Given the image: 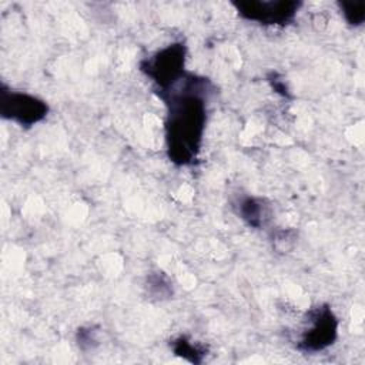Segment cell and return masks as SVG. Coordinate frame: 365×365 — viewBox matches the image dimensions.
I'll return each instance as SVG.
<instances>
[{
    "mask_svg": "<svg viewBox=\"0 0 365 365\" xmlns=\"http://www.w3.org/2000/svg\"><path fill=\"white\" fill-rule=\"evenodd\" d=\"M48 104L37 96L7 88H0V115L21 127H33L48 114Z\"/></svg>",
    "mask_w": 365,
    "mask_h": 365,
    "instance_id": "obj_4",
    "label": "cell"
},
{
    "mask_svg": "<svg viewBox=\"0 0 365 365\" xmlns=\"http://www.w3.org/2000/svg\"><path fill=\"white\" fill-rule=\"evenodd\" d=\"M77 345L81 351H90L97 345V331L91 327L80 328L76 335Z\"/></svg>",
    "mask_w": 365,
    "mask_h": 365,
    "instance_id": "obj_11",
    "label": "cell"
},
{
    "mask_svg": "<svg viewBox=\"0 0 365 365\" xmlns=\"http://www.w3.org/2000/svg\"><path fill=\"white\" fill-rule=\"evenodd\" d=\"M297 240V232L294 230H281L274 234V248L279 252H288L292 250Z\"/></svg>",
    "mask_w": 365,
    "mask_h": 365,
    "instance_id": "obj_10",
    "label": "cell"
},
{
    "mask_svg": "<svg viewBox=\"0 0 365 365\" xmlns=\"http://www.w3.org/2000/svg\"><path fill=\"white\" fill-rule=\"evenodd\" d=\"M173 352L192 364H201L207 355V348L188 339L187 336H178L170 342Z\"/></svg>",
    "mask_w": 365,
    "mask_h": 365,
    "instance_id": "obj_7",
    "label": "cell"
},
{
    "mask_svg": "<svg viewBox=\"0 0 365 365\" xmlns=\"http://www.w3.org/2000/svg\"><path fill=\"white\" fill-rule=\"evenodd\" d=\"M345 21L354 27H358L365 20V3L339 1L338 3Z\"/></svg>",
    "mask_w": 365,
    "mask_h": 365,
    "instance_id": "obj_9",
    "label": "cell"
},
{
    "mask_svg": "<svg viewBox=\"0 0 365 365\" xmlns=\"http://www.w3.org/2000/svg\"><path fill=\"white\" fill-rule=\"evenodd\" d=\"M145 289H147V295L155 301L168 299L173 295L171 279L161 271L150 272L147 275Z\"/></svg>",
    "mask_w": 365,
    "mask_h": 365,
    "instance_id": "obj_8",
    "label": "cell"
},
{
    "mask_svg": "<svg viewBox=\"0 0 365 365\" xmlns=\"http://www.w3.org/2000/svg\"><path fill=\"white\" fill-rule=\"evenodd\" d=\"M238 16L247 21H254L261 26H287L294 21L302 3L295 0H250L232 3Z\"/></svg>",
    "mask_w": 365,
    "mask_h": 365,
    "instance_id": "obj_5",
    "label": "cell"
},
{
    "mask_svg": "<svg viewBox=\"0 0 365 365\" xmlns=\"http://www.w3.org/2000/svg\"><path fill=\"white\" fill-rule=\"evenodd\" d=\"M268 81L272 84V88H274L277 93H279V94H282V96H288V90H287L285 83L281 81V80H278L275 74H274V77L269 78Z\"/></svg>",
    "mask_w": 365,
    "mask_h": 365,
    "instance_id": "obj_12",
    "label": "cell"
},
{
    "mask_svg": "<svg viewBox=\"0 0 365 365\" xmlns=\"http://www.w3.org/2000/svg\"><path fill=\"white\" fill-rule=\"evenodd\" d=\"M185 58L187 47L184 43L177 41L144 58L140 63V70L155 83L158 91H164L187 73Z\"/></svg>",
    "mask_w": 365,
    "mask_h": 365,
    "instance_id": "obj_3",
    "label": "cell"
},
{
    "mask_svg": "<svg viewBox=\"0 0 365 365\" xmlns=\"http://www.w3.org/2000/svg\"><path fill=\"white\" fill-rule=\"evenodd\" d=\"M234 211L248 227L262 228L271 218L269 204L259 197L242 195L234 202Z\"/></svg>",
    "mask_w": 365,
    "mask_h": 365,
    "instance_id": "obj_6",
    "label": "cell"
},
{
    "mask_svg": "<svg viewBox=\"0 0 365 365\" xmlns=\"http://www.w3.org/2000/svg\"><path fill=\"white\" fill-rule=\"evenodd\" d=\"M210 86L207 78L185 73L174 86L158 91L167 107V155L175 165H192L198 160L207 124Z\"/></svg>",
    "mask_w": 365,
    "mask_h": 365,
    "instance_id": "obj_1",
    "label": "cell"
},
{
    "mask_svg": "<svg viewBox=\"0 0 365 365\" xmlns=\"http://www.w3.org/2000/svg\"><path fill=\"white\" fill-rule=\"evenodd\" d=\"M338 318L329 305L321 304L307 311L297 349L315 354L331 346L338 338Z\"/></svg>",
    "mask_w": 365,
    "mask_h": 365,
    "instance_id": "obj_2",
    "label": "cell"
}]
</instances>
